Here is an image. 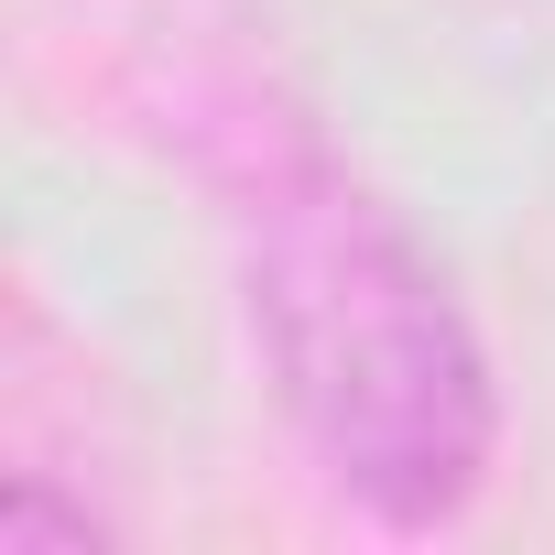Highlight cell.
Masks as SVG:
<instances>
[{
  "instance_id": "6da1fadb",
  "label": "cell",
  "mask_w": 555,
  "mask_h": 555,
  "mask_svg": "<svg viewBox=\"0 0 555 555\" xmlns=\"http://www.w3.org/2000/svg\"><path fill=\"white\" fill-rule=\"evenodd\" d=\"M240 295L295 436L382 522H457L490 479V360L414 229L317 142H272L229 185Z\"/></svg>"
}]
</instances>
